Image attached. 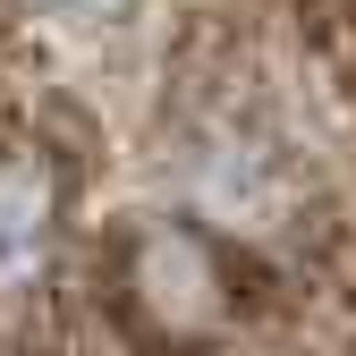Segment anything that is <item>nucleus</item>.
<instances>
[{"instance_id":"obj_1","label":"nucleus","mask_w":356,"mask_h":356,"mask_svg":"<svg viewBox=\"0 0 356 356\" xmlns=\"http://www.w3.org/2000/svg\"><path fill=\"white\" fill-rule=\"evenodd\" d=\"M51 238V178L34 161H0V280H26Z\"/></svg>"}]
</instances>
